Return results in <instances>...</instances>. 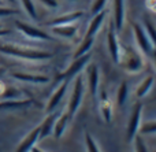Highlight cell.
<instances>
[{
    "mask_svg": "<svg viewBox=\"0 0 156 152\" xmlns=\"http://www.w3.org/2000/svg\"><path fill=\"white\" fill-rule=\"evenodd\" d=\"M0 54L7 55L10 58H15V59L27 60V62H43V60H48L52 58L51 52L41 51V49H25L21 47L10 45V44L0 45Z\"/></svg>",
    "mask_w": 156,
    "mask_h": 152,
    "instance_id": "6da1fadb",
    "label": "cell"
},
{
    "mask_svg": "<svg viewBox=\"0 0 156 152\" xmlns=\"http://www.w3.org/2000/svg\"><path fill=\"white\" fill-rule=\"evenodd\" d=\"M85 78L83 76H76V81H74V87H73V95L70 97L69 101V114L70 117L76 115V112L80 110L81 104H82L83 96H85Z\"/></svg>",
    "mask_w": 156,
    "mask_h": 152,
    "instance_id": "7a4b0ae2",
    "label": "cell"
},
{
    "mask_svg": "<svg viewBox=\"0 0 156 152\" xmlns=\"http://www.w3.org/2000/svg\"><path fill=\"white\" fill-rule=\"evenodd\" d=\"M133 34H134L136 43H137L138 48L141 49L144 55L147 56H152L154 55V49H155V44L149 40L148 34L145 33L143 25L140 22H134L133 23Z\"/></svg>",
    "mask_w": 156,
    "mask_h": 152,
    "instance_id": "3957f363",
    "label": "cell"
},
{
    "mask_svg": "<svg viewBox=\"0 0 156 152\" xmlns=\"http://www.w3.org/2000/svg\"><path fill=\"white\" fill-rule=\"evenodd\" d=\"M122 58H125L123 65H125V70H126L127 73H138V71L143 69V66H144L143 56H141L140 52L134 51L133 48L125 49L123 56H121V59Z\"/></svg>",
    "mask_w": 156,
    "mask_h": 152,
    "instance_id": "277c9868",
    "label": "cell"
},
{
    "mask_svg": "<svg viewBox=\"0 0 156 152\" xmlns=\"http://www.w3.org/2000/svg\"><path fill=\"white\" fill-rule=\"evenodd\" d=\"M15 27L22 33L23 36L29 38H33V40H41V41H51L54 40L52 36H49L48 33L43 32L41 29L36 26H32V25L26 23V22H22V21H15Z\"/></svg>",
    "mask_w": 156,
    "mask_h": 152,
    "instance_id": "5b68a950",
    "label": "cell"
},
{
    "mask_svg": "<svg viewBox=\"0 0 156 152\" xmlns=\"http://www.w3.org/2000/svg\"><path fill=\"white\" fill-rule=\"evenodd\" d=\"M141 115H143V103H136V106L133 107V112L130 115L129 123H127V132H126V137L127 141L133 143L136 134H138V128L141 125Z\"/></svg>",
    "mask_w": 156,
    "mask_h": 152,
    "instance_id": "8992f818",
    "label": "cell"
},
{
    "mask_svg": "<svg viewBox=\"0 0 156 152\" xmlns=\"http://www.w3.org/2000/svg\"><path fill=\"white\" fill-rule=\"evenodd\" d=\"M86 84H88V89L90 92L92 97L96 99L100 85V74L96 63H88L86 65Z\"/></svg>",
    "mask_w": 156,
    "mask_h": 152,
    "instance_id": "52a82bcc",
    "label": "cell"
},
{
    "mask_svg": "<svg viewBox=\"0 0 156 152\" xmlns=\"http://www.w3.org/2000/svg\"><path fill=\"white\" fill-rule=\"evenodd\" d=\"M89 60H90L89 52L85 55H82V56H80V58H76L74 62L70 65V67H69L66 71H63V73L58 77V80H62V81L63 80H67V81H70L73 77H76L77 74H80V71L83 70V67L89 63Z\"/></svg>",
    "mask_w": 156,
    "mask_h": 152,
    "instance_id": "ba28073f",
    "label": "cell"
},
{
    "mask_svg": "<svg viewBox=\"0 0 156 152\" xmlns=\"http://www.w3.org/2000/svg\"><path fill=\"white\" fill-rule=\"evenodd\" d=\"M107 44H108V51L115 63H121V56H122V48L119 45L118 36H116V30L114 25L111 26V30L107 34Z\"/></svg>",
    "mask_w": 156,
    "mask_h": 152,
    "instance_id": "9c48e42d",
    "label": "cell"
},
{
    "mask_svg": "<svg viewBox=\"0 0 156 152\" xmlns=\"http://www.w3.org/2000/svg\"><path fill=\"white\" fill-rule=\"evenodd\" d=\"M67 88H69V81H67V80H63L62 85H60V87H58V89L55 90V92L52 93V96L49 97L48 104H47V107H45L47 114H49V112H52V111H56L58 106H59L60 101H62L63 97H65Z\"/></svg>",
    "mask_w": 156,
    "mask_h": 152,
    "instance_id": "30bf717a",
    "label": "cell"
},
{
    "mask_svg": "<svg viewBox=\"0 0 156 152\" xmlns=\"http://www.w3.org/2000/svg\"><path fill=\"white\" fill-rule=\"evenodd\" d=\"M126 19V0H114V27L122 30Z\"/></svg>",
    "mask_w": 156,
    "mask_h": 152,
    "instance_id": "8fae6325",
    "label": "cell"
},
{
    "mask_svg": "<svg viewBox=\"0 0 156 152\" xmlns=\"http://www.w3.org/2000/svg\"><path fill=\"white\" fill-rule=\"evenodd\" d=\"M83 16V11H73V12H67L63 14L60 16L51 19L48 22V26H59V25H70V23H77L81 18Z\"/></svg>",
    "mask_w": 156,
    "mask_h": 152,
    "instance_id": "7c38bea8",
    "label": "cell"
},
{
    "mask_svg": "<svg viewBox=\"0 0 156 152\" xmlns=\"http://www.w3.org/2000/svg\"><path fill=\"white\" fill-rule=\"evenodd\" d=\"M11 77L16 81L21 82H27V84H48L49 78L47 76H38V74H29V73H19V71H15V73H11Z\"/></svg>",
    "mask_w": 156,
    "mask_h": 152,
    "instance_id": "4fadbf2b",
    "label": "cell"
},
{
    "mask_svg": "<svg viewBox=\"0 0 156 152\" xmlns=\"http://www.w3.org/2000/svg\"><path fill=\"white\" fill-rule=\"evenodd\" d=\"M51 32L56 34L58 37L66 38V40H73L78 33V25L70 23V25H59V26H52Z\"/></svg>",
    "mask_w": 156,
    "mask_h": 152,
    "instance_id": "5bb4252c",
    "label": "cell"
},
{
    "mask_svg": "<svg viewBox=\"0 0 156 152\" xmlns=\"http://www.w3.org/2000/svg\"><path fill=\"white\" fill-rule=\"evenodd\" d=\"M105 16H107V11H105V10L100 11L99 14L93 15V19H92V21L89 22V26H88V32H86V36H89V37H94V36H96V33L100 30V27L103 26V23H104Z\"/></svg>",
    "mask_w": 156,
    "mask_h": 152,
    "instance_id": "9a60e30c",
    "label": "cell"
},
{
    "mask_svg": "<svg viewBox=\"0 0 156 152\" xmlns=\"http://www.w3.org/2000/svg\"><path fill=\"white\" fill-rule=\"evenodd\" d=\"M70 118L71 117H70V114H69V111H65L60 115H58L56 121H55V125H54V130H52V133H54V136L56 137V139H60V137L63 136V133H65L66 128H67V125H69Z\"/></svg>",
    "mask_w": 156,
    "mask_h": 152,
    "instance_id": "2e32d148",
    "label": "cell"
},
{
    "mask_svg": "<svg viewBox=\"0 0 156 152\" xmlns=\"http://www.w3.org/2000/svg\"><path fill=\"white\" fill-rule=\"evenodd\" d=\"M38 139H40V126L36 129H33L32 132H30V134L26 137V139L23 140V141L19 144V147L16 148V151L18 152H23V151H30L33 150V147L36 145V143L38 141Z\"/></svg>",
    "mask_w": 156,
    "mask_h": 152,
    "instance_id": "e0dca14e",
    "label": "cell"
},
{
    "mask_svg": "<svg viewBox=\"0 0 156 152\" xmlns=\"http://www.w3.org/2000/svg\"><path fill=\"white\" fill-rule=\"evenodd\" d=\"M56 118H58L56 111H52L48 114V117H47L45 119H44V122L40 125V139H45V137H48L49 134H52Z\"/></svg>",
    "mask_w": 156,
    "mask_h": 152,
    "instance_id": "ac0fdd59",
    "label": "cell"
},
{
    "mask_svg": "<svg viewBox=\"0 0 156 152\" xmlns=\"http://www.w3.org/2000/svg\"><path fill=\"white\" fill-rule=\"evenodd\" d=\"M32 104L30 99H19V100H2L0 110H21Z\"/></svg>",
    "mask_w": 156,
    "mask_h": 152,
    "instance_id": "d6986e66",
    "label": "cell"
},
{
    "mask_svg": "<svg viewBox=\"0 0 156 152\" xmlns=\"http://www.w3.org/2000/svg\"><path fill=\"white\" fill-rule=\"evenodd\" d=\"M152 87H154V77L149 76V77H147V78L141 82L140 87L137 88V90H136V96H137L138 99L145 97V96L148 95L149 90L152 89Z\"/></svg>",
    "mask_w": 156,
    "mask_h": 152,
    "instance_id": "ffe728a7",
    "label": "cell"
},
{
    "mask_svg": "<svg viewBox=\"0 0 156 152\" xmlns=\"http://www.w3.org/2000/svg\"><path fill=\"white\" fill-rule=\"evenodd\" d=\"M93 43H94V37H89V36H86V37L83 38V41L81 43V45L77 48V51L74 52V59L82 56V55H85V54H88V52L92 49V47H93Z\"/></svg>",
    "mask_w": 156,
    "mask_h": 152,
    "instance_id": "44dd1931",
    "label": "cell"
},
{
    "mask_svg": "<svg viewBox=\"0 0 156 152\" xmlns=\"http://www.w3.org/2000/svg\"><path fill=\"white\" fill-rule=\"evenodd\" d=\"M0 99L2 100H19V99H25V93L18 90L16 88H5Z\"/></svg>",
    "mask_w": 156,
    "mask_h": 152,
    "instance_id": "7402d4cb",
    "label": "cell"
},
{
    "mask_svg": "<svg viewBox=\"0 0 156 152\" xmlns=\"http://www.w3.org/2000/svg\"><path fill=\"white\" fill-rule=\"evenodd\" d=\"M127 96H129V87H127V82L123 81L121 82L118 88V93H116V103L119 107H122L127 100Z\"/></svg>",
    "mask_w": 156,
    "mask_h": 152,
    "instance_id": "603a6c76",
    "label": "cell"
},
{
    "mask_svg": "<svg viewBox=\"0 0 156 152\" xmlns=\"http://www.w3.org/2000/svg\"><path fill=\"white\" fill-rule=\"evenodd\" d=\"M21 2V5L23 8V11L26 12V15L29 16L30 19H37V10H36V5L33 0H19Z\"/></svg>",
    "mask_w": 156,
    "mask_h": 152,
    "instance_id": "cb8c5ba5",
    "label": "cell"
},
{
    "mask_svg": "<svg viewBox=\"0 0 156 152\" xmlns=\"http://www.w3.org/2000/svg\"><path fill=\"white\" fill-rule=\"evenodd\" d=\"M100 112H101L103 119H104L107 123H110L111 122V118H112V106H111V103L107 100V99H104V100L101 101V106H100Z\"/></svg>",
    "mask_w": 156,
    "mask_h": 152,
    "instance_id": "d4e9b609",
    "label": "cell"
},
{
    "mask_svg": "<svg viewBox=\"0 0 156 152\" xmlns=\"http://www.w3.org/2000/svg\"><path fill=\"white\" fill-rule=\"evenodd\" d=\"M143 27H144V30H145V33L148 34L149 40H151L152 43L155 44V41H156V33H155V29H154V23H152L151 21H148V19H144Z\"/></svg>",
    "mask_w": 156,
    "mask_h": 152,
    "instance_id": "484cf974",
    "label": "cell"
},
{
    "mask_svg": "<svg viewBox=\"0 0 156 152\" xmlns=\"http://www.w3.org/2000/svg\"><path fill=\"white\" fill-rule=\"evenodd\" d=\"M85 143H86V150L90 152H99L100 147L97 145V143L94 141V139L90 136V133H85Z\"/></svg>",
    "mask_w": 156,
    "mask_h": 152,
    "instance_id": "4316f807",
    "label": "cell"
},
{
    "mask_svg": "<svg viewBox=\"0 0 156 152\" xmlns=\"http://www.w3.org/2000/svg\"><path fill=\"white\" fill-rule=\"evenodd\" d=\"M107 2L108 0H94L93 4H92V7H90V14L92 15H96V14H99L100 11L104 10L105 5H107Z\"/></svg>",
    "mask_w": 156,
    "mask_h": 152,
    "instance_id": "83f0119b",
    "label": "cell"
},
{
    "mask_svg": "<svg viewBox=\"0 0 156 152\" xmlns=\"http://www.w3.org/2000/svg\"><path fill=\"white\" fill-rule=\"evenodd\" d=\"M138 130L143 134H154L156 130V125L155 122H145V125H140Z\"/></svg>",
    "mask_w": 156,
    "mask_h": 152,
    "instance_id": "f1b7e54d",
    "label": "cell"
},
{
    "mask_svg": "<svg viewBox=\"0 0 156 152\" xmlns=\"http://www.w3.org/2000/svg\"><path fill=\"white\" fill-rule=\"evenodd\" d=\"M133 141H134V148H136V151H138V152H147V151H148V148H147L145 143L143 141V139H141L140 136H137V134H136L134 139H133Z\"/></svg>",
    "mask_w": 156,
    "mask_h": 152,
    "instance_id": "f546056e",
    "label": "cell"
},
{
    "mask_svg": "<svg viewBox=\"0 0 156 152\" xmlns=\"http://www.w3.org/2000/svg\"><path fill=\"white\" fill-rule=\"evenodd\" d=\"M18 12V10L11 7H4V5H0V18H5V16H11L14 14Z\"/></svg>",
    "mask_w": 156,
    "mask_h": 152,
    "instance_id": "4dcf8cb0",
    "label": "cell"
},
{
    "mask_svg": "<svg viewBox=\"0 0 156 152\" xmlns=\"http://www.w3.org/2000/svg\"><path fill=\"white\" fill-rule=\"evenodd\" d=\"M38 2L48 8H56L58 5H59V2H58V0H38Z\"/></svg>",
    "mask_w": 156,
    "mask_h": 152,
    "instance_id": "1f68e13d",
    "label": "cell"
},
{
    "mask_svg": "<svg viewBox=\"0 0 156 152\" xmlns=\"http://www.w3.org/2000/svg\"><path fill=\"white\" fill-rule=\"evenodd\" d=\"M10 30H4V29H0V37H2V36H5V34H10Z\"/></svg>",
    "mask_w": 156,
    "mask_h": 152,
    "instance_id": "d6a6232c",
    "label": "cell"
},
{
    "mask_svg": "<svg viewBox=\"0 0 156 152\" xmlns=\"http://www.w3.org/2000/svg\"><path fill=\"white\" fill-rule=\"evenodd\" d=\"M4 73H5V70H4V69H3V67H0V77H2Z\"/></svg>",
    "mask_w": 156,
    "mask_h": 152,
    "instance_id": "836d02e7",
    "label": "cell"
},
{
    "mask_svg": "<svg viewBox=\"0 0 156 152\" xmlns=\"http://www.w3.org/2000/svg\"><path fill=\"white\" fill-rule=\"evenodd\" d=\"M4 2L10 3V4H14V3H15V0H4Z\"/></svg>",
    "mask_w": 156,
    "mask_h": 152,
    "instance_id": "e575fe53",
    "label": "cell"
},
{
    "mask_svg": "<svg viewBox=\"0 0 156 152\" xmlns=\"http://www.w3.org/2000/svg\"><path fill=\"white\" fill-rule=\"evenodd\" d=\"M4 3H5L4 0H0V5H4Z\"/></svg>",
    "mask_w": 156,
    "mask_h": 152,
    "instance_id": "d590c367",
    "label": "cell"
},
{
    "mask_svg": "<svg viewBox=\"0 0 156 152\" xmlns=\"http://www.w3.org/2000/svg\"><path fill=\"white\" fill-rule=\"evenodd\" d=\"M69 2H77V0H69Z\"/></svg>",
    "mask_w": 156,
    "mask_h": 152,
    "instance_id": "8d00e7d4",
    "label": "cell"
},
{
    "mask_svg": "<svg viewBox=\"0 0 156 152\" xmlns=\"http://www.w3.org/2000/svg\"><path fill=\"white\" fill-rule=\"evenodd\" d=\"M0 29H2V25H0Z\"/></svg>",
    "mask_w": 156,
    "mask_h": 152,
    "instance_id": "74e56055",
    "label": "cell"
}]
</instances>
